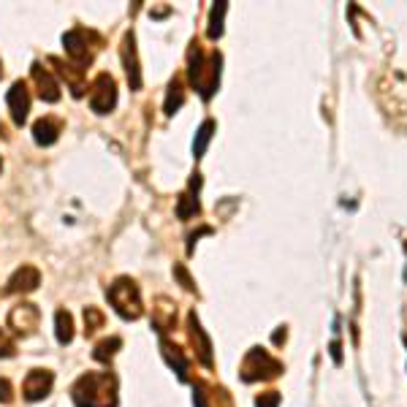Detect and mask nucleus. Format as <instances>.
<instances>
[{
    "mask_svg": "<svg viewBox=\"0 0 407 407\" xmlns=\"http://www.w3.org/2000/svg\"><path fill=\"white\" fill-rule=\"evenodd\" d=\"M11 399H14V388H11V383L6 377H0V402L8 405Z\"/></svg>",
    "mask_w": 407,
    "mask_h": 407,
    "instance_id": "393cba45",
    "label": "nucleus"
},
{
    "mask_svg": "<svg viewBox=\"0 0 407 407\" xmlns=\"http://www.w3.org/2000/svg\"><path fill=\"white\" fill-rule=\"evenodd\" d=\"M76 407H117V380L109 372H87L74 386Z\"/></svg>",
    "mask_w": 407,
    "mask_h": 407,
    "instance_id": "f257e3e1",
    "label": "nucleus"
},
{
    "mask_svg": "<svg viewBox=\"0 0 407 407\" xmlns=\"http://www.w3.org/2000/svg\"><path fill=\"white\" fill-rule=\"evenodd\" d=\"M160 348H163V356H166V362L174 366V372L180 375V380H187V359L182 356V351L180 348H174L171 342H160Z\"/></svg>",
    "mask_w": 407,
    "mask_h": 407,
    "instance_id": "dca6fc26",
    "label": "nucleus"
},
{
    "mask_svg": "<svg viewBox=\"0 0 407 407\" xmlns=\"http://www.w3.org/2000/svg\"><path fill=\"white\" fill-rule=\"evenodd\" d=\"M193 402H196V407H209L207 405V397H204V388H201V386L193 388Z\"/></svg>",
    "mask_w": 407,
    "mask_h": 407,
    "instance_id": "a878e982",
    "label": "nucleus"
},
{
    "mask_svg": "<svg viewBox=\"0 0 407 407\" xmlns=\"http://www.w3.org/2000/svg\"><path fill=\"white\" fill-rule=\"evenodd\" d=\"M190 82L201 92V98H212V92L220 85V54H212L207 63L201 49H193L190 52Z\"/></svg>",
    "mask_w": 407,
    "mask_h": 407,
    "instance_id": "f03ea898",
    "label": "nucleus"
},
{
    "mask_svg": "<svg viewBox=\"0 0 407 407\" xmlns=\"http://www.w3.org/2000/svg\"><path fill=\"white\" fill-rule=\"evenodd\" d=\"M331 356H334V362H337V364L342 362V353H340V342H334V345H331Z\"/></svg>",
    "mask_w": 407,
    "mask_h": 407,
    "instance_id": "bb28decb",
    "label": "nucleus"
},
{
    "mask_svg": "<svg viewBox=\"0 0 407 407\" xmlns=\"http://www.w3.org/2000/svg\"><path fill=\"white\" fill-rule=\"evenodd\" d=\"M228 6L226 3H218L212 8V17H209V39H220L223 36V17H226Z\"/></svg>",
    "mask_w": 407,
    "mask_h": 407,
    "instance_id": "6ab92c4d",
    "label": "nucleus"
},
{
    "mask_svg": "<svg viewBox=\"0 0 407 407\" xmlns=\"http://www.w3.org/2000/svg\"><path fill=\"white\" fill-rule=\"evenodd\" d=\"M8 326L17 328L19 334H30L39 326V310L33 304H17L8 315Z\"/></svg>",
    "mask_w": 407,
    "mask_h": 407,
    "instance_id": "f8f14e48",
    "label": "nucleus"
},
{
    "mask_svg": "<svg viewBox=\"0 0 407 407\" xmlns=\"http://www.w3.org/2000/svg\"><path fill=\"white\" fill-rule=\"evenodd\" d=\"M177 215H180V220H187L190 215H198V198H193L190 193H185L180 198V204H177Z\"/></svg>",
    "mask_w": 407,
    "mask_h": 407,
    "instance_id": "412c9836",
    "label": "nucleus"
},
{
    "mask_svg": "<svg viewBox=\"0 0 407 407\" xmlns=\"http://www.w3.org/2000/svg\"><path fill=\"white\" fill-rule=\"evenodd\" d=\"M33 82H36V87H39L41 101H46V103L60 101V85H57V79L46 71L41 63H33Z\"/></svg>",
    "mask_w": 407,
    "mask_h": 407,
    "instance_id": "9b49d317",
    "label": "nucleus"
},
{
    "mask_svg": "<svg viewBox=\"0 0 407 407\" xmlns=\"http://www.w3.org/2000/svg\"><path fill=\"white\" fill-rule=\"evenodd\" d=\"M101 326H103V313L98 307H85V331L95 334Z\"/></svg>",
    "mask_w": 407,
    "mask_h": 407,
    "instance_id": "4be33fe9",
    "label": "nucleus"
},
{
    "mask_svg": "<svg viewBox=\"0 0 407 407\" xmlns=\"http://www.w3.org/2000/svg\"><path fill=\"white\" fill-rule=\"evenodd\" d=\"M212 134H215V123H212V120H207V123L198 128L196 141H193V155H196V158H201V155H204V149H207V144H209Z\"/></svg>",
    "mask_w": 407,
    "mask_h": 407,
    "instance_id": "a211bd4d",
    "label": "nucleus"
},
{
    "mask_svg": "<svg viewBox=\"0 0 407 407\" xmlns=\"http://www.w3.org/2000/svg\"><path fill=\"white\" fill-rule=\"evenodd\" d=\"M182 101H185L182 82H180V79H174V82L169 85V95H166V114H174V112H177V109L182 106Z\"/></svg>",
    "mask_w": 407,
    "mask_h": 407,
    "instance_id": "aec40b11",
    "label": "nucleus"
},
{
    "mask_svg": "<svg viewBox=\"0 0 407 407\" xmlns=\"http://www.w3.org/2000/svg\"><path fill=\"white\" fill-rule=\"evenodd\" d=\"M41 282V271L36 267H19L8 280V293H30Z\"/></svg>",
    "mask_w": 407,
    "mask_h": 407,
    "instance_id": "9d476101",
    "label": "nucleus"
},
{
    "mask_svg": "<svg viewBox=\"0 0 407 407\" xmlns=\"http://www.w3.org/2000/svg\"><path fill=\"white\" fill-rule=\"evenodd\" d=\"M57 134H60V125H57L52 117H44V120H39V123L33 125V138H36V144H41V147L54 144V141H57Z\"/></svg>",
    "mask_w": 407,
    "mask_h": 407,
    "instance_id": "4468645a",
    "label": "nucleus"
},
{
    "mask_svg": "<svg viewBox=\"0 0 407 407\" xmlns=\"http://www.w3.org/2000/svg\"><path fill=\"white\" fill-rule=\"evenodd\" d=\"M117 103V85L109 74H101L95 82H92L90 92V109L95 114H109Z\"/></svg>",
    "mask_w": 407,
    "mask_h": 407,
    "instance_id": "39448f33",
    "label": "nucleus"
},
{
    "mask_svg": "<svg viewBox=\"0 0 407 407\" xmlns=\"http://www.w3.org/2000/svg\"><path fill=\"white\" fill-rule=\"evenodd\" d=\"M54 337H57L60 345H68L74 340V317H71V313L57 310V315H54Z\"/></svg>",
    "mask_w": 407,
    "mask_h": 407,
    "instance_id": "2eb2a0df",
    "label": "nucleus"
},
{
    "mask_svg": "<svg viewBox=\"0 0 407 407\" xmlns=\"http://www.w3.org/2000/svg\"><path fill=\"white\" fill-rule=\"evenodd\" d=\"M120 345H123V340L120 337H109V340H103V342H98L95 345V362H109L117 351H120Z\"/></svg>",
    "mask_w": 407,
    "mask_h": 407,
    "instance_id": "f3484780",
    "label": "nucleus"
},
{
    "mask_svg": "<svg viewBox=\"0 0 407 407\" xmlns=\"http://www.w3.org/2000/svg\"><path fill=\"white\" fill-rule=\"evenodd\" d=\"M277 405H280V394H274V391L261 394V397L255 399V407H277Z\"/></svg>",
    "mask_w": 407,
    "mask_h": 407,
    "instance_id": "b1692460",
    "label": "nucleus"
},
{
    "mask_svg": "<svg viewBox=\"0 0 407 407\" xmlns=\"http://www.w3.org/2000/svg\"><path fill=\"white\" fill-rule=\"evenodd\" d=\"M0 76H3V68H0Z\"/></svg>",
    "mask_w": 407,
    "mask_h": 407,
    "instance_id": "cd10ccee",
    "label": "nucleus"
},
{
    "mask_svg": "<svg viewBox=\"0 0 407 407\" xmlns=\"http://www.w3.org/2000/svg\"><path fill=\"white\" fill-rule=\"evenodd\" d=\"M190 337H193V342H198V359H201V364H204V366H212V342H209V337L204 334V328H201L196 313L190 315Z\"/></svg>",
    "mask_w": 407,
    "mask_h": 407,
    "instance_id": "ddd939ff",
    "label": "nucleus"
},
{
    "mask_svg": "<svg viewBox=\"0 0 407 407\" xmlns=\"http://www.w3.org/2000/svg\"><path fill=\"white\" fill-rule=\"evenodd\" d=\"M6 103L11 109V117L17 125H22L28 120V112H30V92H28V85L25 82H14V87L6 95Z\"/></svg>",
    "mask_w": 407,
    "mask_h": 407,
    "instance_id": "6e6552de",
    "label": "nucleus"
},
{
    "mask_svg": "<svg viewBox=\"0 0 407 407\" xmlns=\"http://www.w3.org/2000/svg\"><path fill=\"white\" fill-rule=\"evenodd\" d=\"M87 39H90V33L87 30H68L65 36H63V46H65V52H68V57L76 63V65H85V63H90V46H87Z\"/></svg>",
    "mask_w": 407,
    "mask_h": 407,
    "instance_id": "0eeeda50",
    "label": "nucleus"
},
{
    "mask_svg": "<svg viewBox=\"0 0 407 407\" xmlns=\"http://www.w3.org/2000/svg\"><path fill=\"white\" fill-rule=\"evenodd\" d=\"M123 65H125V74H128V85H131V90H141V68H138V57H136L134 33H128L125 41H123Z\"/></svg>",
    "mask_w": 407,
    "mask_h": 407,
    "instance_id": "1a4fd4ad",
    "label": "nucleus"
},
{
    "mask_svg": "<svg viewBox=\"0 0 407 407\" xmlns=\"http://www.w3.org/2000/svg\"><path fill=\"white\" fill-rule=\"evenodd\" d=\"M112 307L117 310V315L128 317V320H136L144 313V304H141V293H138V285L128 277H120L114 280V285H109L106 291Z\"/></svg>",
    "mask_w": 407,
    "mask_h": 407,
    "instance_id": "7ed1b4c3",
    "label": "nucleus"
},
{
    "mask_svg": "<svg viewBox=\"0 0 407 407\" xmlns=\"http://www.w3.org/2000/svg\"><path fill=\"white\" fill-rule=\"evenodd\" d=\"M280 372H282V364L274 362L269 353L261 351V348H253L247 353V359H244V366H242V377L247 383H253V380H269V377H277Z\"/></svg>",
    "mask_w": 407,
    "mask_h": 407,
    "instance_id": "20e7f679",
    "label": "nucleus"
},
{
    "mask_svg": "<svg viewBox=\"0 0 407 407\" xmlns=\"http://www.w3.org/2000/svg\"><path fill=\"white\" fill-rule=\"evenodd\" d=\"M52 386H54V375H52L49 369H33V372H28V377H25L22 394H25V399L39 402V399H44L46 394L52 391Z\"/></svg>",
    "mask_w": 407,
    "mask_h": 407,
    "instance_id": "423d86ee",
    "label": "nucleus"
},
{
    "mask_svg": "<svg viewBox=\"0 0 407 407\" xmlns=\"http://www.w3.org/2000/svg\"><path fill=\"white\" fill-rule=\"evenodd\" d=\"M14 356V342H11V337L0 328V359H11Z\"/></svg>",
    "mask_w": 407,
    "mask_h": 407,
    "instance_id": "5701e85b",
    "label": "nucleus"
}]
</instances>
